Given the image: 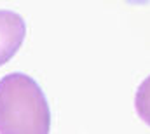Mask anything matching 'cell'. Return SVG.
Wrapping results in <instances>:
<instances>
[{
	"label": "cell",
	"mask_w": 150,
	"mask_h": 134,
	"mask_svg": "<svg viewBox=\"0 0 150 134\" xmlns=\"http://www.w3.org/2000/svg\"><path fill=\"white\" fill-rule=\"evenodd\" d=\"M26 37V23L14 11L0 9V66L9 63L21 49Z\"/></svg>",
	"instance_id": "2"
},
{
	"label": "cell",
	"mask_w": 150,
	"mask_h": 134,
	"mask_svg": "<svg viewBox=\"0 0 150 134\" xmlns=\"http://www.w3.org/2000/svg\"><path fill=\"white\" fill-rule=\"evenodd\" d=\"M134 108L138 117L150 127V75L140 84L136 96H134Z\"/></svg>",
	"instance_id": "3"
},
{
	"label": "cell",
	"mask_w": 150,
	"mask_h": 134,
	"mask_svg": "<svg viewBox=\"0 0 150 134\" xmlns=\"http://www.w3.org/2000/svg\"><path fill=\"white\" fill-rule=\"evenodd\" d=\"M51 131L49 103L37 82L26 73L0 78V133L47 134Z\"/></svg>",
	"instance_id": "1"
}]
</instances>
